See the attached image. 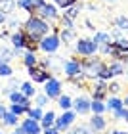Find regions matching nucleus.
<instances>
[{"label": "nucleus", "mask_w": 128, "mask_h": 134, "mask_svg": "<svg viewBox=\"0 0 128 134\" xmlns=\"http://www.w3.org/2000/svg\"><path fill=\"white\" fill-rule=\"evenodd\" d=\"M23 31H25L27 36H31V38L40 42L42 36H46L50 33V21H46V19H42L40 15L33 14V15H29L25 19V23H23Z\"/></svg>", "instance_id": "1"}, {"label": "nucleus", "mask_w": 128, "mask_h": 134, "mask_svg": "<svg viewBox=\"0 0 128 134\" xmlns=\"http://www.w3.org/2000/svg\"><path fill=\"white\" fill-rule=\"evenodd\" d=\"M80 65H82V73L86 75V79H97L100 73L107 67L101 59H97L94 56H88V58L80 59Z\"/></svg>", "instance_id": "2"}, {"label": "nucleus", "mask_w": 128, "mask_h": 134, "mask_svg": "<svg viewBox=\"0 0 128 134\" xmlns=\"http://www.w3.org/2000/svg\"><path fill=\"white\" fill-rule=\"evenodd\" d=\"M59 44H61V40H59V35H46L40 38V50L46 52V54H56Z\"/></svg>", "instance_id": "3"}, {"label": "nucleus", "mask_w": 128, "mask_h": 134, "mask_svg": "<svg viewBox=\"0 0 128 134\" xmlns=\"http://www.w3.org/2000/svg\"><path fill=\"white\" fill-rule=\"evenodd\" d=\"M44 84H46L44 86V94L50 100H57L59 96H61V81H57L56 77H50Z\"/></svg>", "instance_id": "4"}, {"label": "nucleus", "mask_w": 128, "mask_h": 134, "mask_svg": "<svg viewBox=\"0 0 128 134\" xmlns=\"http://www.w3.org/2000/svg\"><path fill=\"white\" fill-rule=\"evenodd\" d=\"M77 52L80 54V56H84V58L94 56L97 52V44L92 38H80V40H77Z\"/></svg>", "instance_id": "5"}, {"label": "nucleus", "mask_w": 128, "mask_h": 134, "mask_svg": "<svg viewBox=\"0 0 128 134\" xmlns=\"http://www.w3.org/2000/svg\"><path fill=\"white\" fill-rule=\"evenodd\" d=\"M75 119H77V111L65 109V111H63V115H61V117H57L54 125L57 126V130H59V132H65V130L69 129V126H71L73 123H75Z\"/></svg>", "instance_id": "6"}, {"label": "nucleus", "mask_w": 128, "mask_h": 134, "mask_svg": "<svg viewBox=\"0 0 128 134\" xmlns=\"http://www.w3.org/2000/svg\"><path fill=\"white\" fill-rule=\"evenodd\" d=\"M36 15H40L42 19H46V21H56V19H59V12H57V8L54 4H44L42 8H38L34 12Z\"/></svg>", "instance_id": "7"}, {"label": "nucleus", "mask_w": 128, "mask_h": 134, "mask_svg": "<svg viewBox=\"0 0 128 134\" xmlns=\"http://www.w3.org/2000/svg\"><path fill=\"white\" fill-rule=\"evenodd\" d=\"M29 77H31V81H34V82H46L48 79L52 77V71L44 69V67H40V65H34V67H29Z\"/></svg>", "instance_id": "8"}, {"label": "nucleus", "mask_w": 128, "mask_h": 134, "mask_svg": "<svg viewBox=\"0 0 128 134\" xmlns=\"http://www.w3.org/2000/svg\"><path fill=\"white\" fill-rule=\"evenodd\" d=\"M65 73V77L69 79L73 75H78V73H82V65H80V59L78 58H71V59H67V62H63V69Z\"/></svg>", "instance_id": "9"}, {"label": "nucleus", "mask_w": 128, "mask_h": 134, "mask_svg": "<svg viewBox=\"0 0 128 134\" xmlns=\"http://www.w3.org/2000/svg\"><path fill=\"white\" fill-rule=\"evenodd\" d=\"M21 130H23V134H40L42 126H40L38 121H34V119H25L21 123Z\"/></svg>", "instance_id": "10"}, {"label": "nucleus", "mask_w": 128, "mask_h": 134, "mask_svg": "<svg viewBox=\"0 0 128 134\" xmlns=\"http://www.w3.org/2000/svg\"><path fill=\"white\" fill-rule=\"evenodd\" d=\"M73 105H75V111L80 113V115H86L92 107V102H90L86 96H78L77 100H73Z\"/></svg>", "instance_id": "11"}, {"label": "nucleus", "mask_w": 128, "mask_h": 134, "mask_svg": "<svg viewBox=\"0 0 128 134\" xmlns=\"http://www.w3.org/2000/svg\"><path fill=\"white\" fill-rule=\"evenodd\" d=\"M107 92H109V86H107V82L100 79V81H97V82L94 84L92 96H94V100H100V102H103V100H105V96H107Z\"/></svg>", "instance_id": "12"}, {"label": "nucleus", "mask_w": 128, "mask_h": 134, "mask_svg": "<svg viewBox=\"0 0 128 134\" xmlns=\"http://www.w3.org/2000/svg\"><path fill=\"white\" fill-rule=\"evenodd\" d=\"M10 102H11V103H21V105L31 107V98H27L21 90H14V92H10Z\"/></svg>", "instance_id": "13"}, {"label": "nucleus", "mask_w": 128, "mask_h": 134, "mask_svg": "<svg viewBox=\"0 0 128 134\" xmlns=\"http://www.w3.org/2000/svg\"><path fill=\"white\" fill-rule=\"evenodd\" d=\"M80 10H82V0H80V2H75L73 6H69V8H65V10H63V15H67L69 19L75 21L77 17L80 15Z\"/></svg>", "instance_id": "14"}, {"label": "nucleus", "mask_w": 128, "mask_h": 134, "mask_svg": "<svg viewBox=\"0 0 128 134\" xmlns=\"http://www.w3.org/2000/svg\"><path fill=\"white\" fill-rule=\"evenodd\" d=\"M105 126H107L105 119H103L101 115H96L94 113V117L90 119V129H92L94 132H101V130H105Z\"/></svg>", "instance_id": "15"}, {"label": "nucleus", "mask_w": 128, "mask_h": 134, "mask_svg": "<svg viewBox=\"0 0 128 134\" xmlns=\"http://www.w3.org/2000/svg\"><path fill=\"white\" fill-rule=\"evenodd\" d=\"M59 40H61L63 44H71L73 40H77L75 29H59Z\"/></svg>", "instance_id": "16"}, {"label": "nucleus", "mask_w": 128, "mask_h": 134, "mask_svg": "<svg viewBox=\"0 0 128 134\" xmlns=\"http://www.w3.org/2000/svg\"><path fill=\"white\" fill-rule=\"evenodd\" d=\"M11 44H14V48H25V31L23 29L11 35Z\"/></svg>", "instance_id": "17"}, {"label": "nucleus", "mask_w": 128, "mask_h": 134, "mask_svg": "<svg viewBox=\"0 0 128 134\" xmlns=\"http://www.w3.org/2000/svg\"><path fill=\"white\" fill-rule=\"evenodd\" d=\"M0 10H2L6 15L14 14L17 10V0H0Z\"/></svg>", "instance_id": "18"}, {"label": "nucleus", "mask_w": 128, "mask_h": 134, "mask_svg": "<svg viewBox=\"0 0 128 134\" xmlns=\"http://www.w3.org/2000/svg\"><path fill=\"white\" fill-rule=\"evenodd\" d=\"M120 107H124V102L120 98H117V96H111V98L107 100L105 109H109V111H117V109H120Z\"/></svg>", "instance_id": "19"}, {"label": "nucleus", "mask_w": 128, "mask_h": 134, "mask_svg": "<svg viewBox=\"0 0 128 134\" xmlns=\"http://www.w3.org/2000/svg\"><path fill=\"white\" fill-rule=\"evenodd\" d=\"M56 119H57V115H56V113H54L52 109H50L48 113H44V115H42L40 126H42V129H46V126H52L54 123H56Z\"/></svg>", "instance_id": "20"}, {"label": "nucleus", "mask_w": 128, "mask_h": 134, "mask_svg": "<svg viewBox=\"0 0 128 134\" xmlns=\"http://www.w3.org/2000/svg\"><path fill=\"white\" fill-rule=\"evenodd\" d=\"M36 63H38V58H36V54L27 50V52H25V56H23V65H25L27 69H29V67H34Z\"/></svg>", "instance_id": "21"}, {"label": "nucleus", "mask_w": 128, "mask_h": 134, "mask_svg": "<svg viewBox=\"0 0 128 134\" xmlns=\"http://www.w3.org/2000/svg\"><path fill=\"white\" fill-rule=\"evenodd\" d=\"M21 86V82H19V79H14V77H10V81H8V86H6L2 90V94L4 96H10V92H14V90H19Z\"/></svg>", "instance_id": "22"}, {"label": "nucleus", "mask_w": 128, "mask_h": 134, "mask_svg": "<svg viewBox=\"0 0 128 134\" xmlns=\"http://www.w3.org/2000/svg\"><path fill=\"white\" fill-rule=\"evenodd\" d=\"M109 71L113 73V77L115 75H123V73L126 71V67H124V62H120V59H115V62L109 65Z\"/></svg>", "instance_id": "23"}, {"label": "nucleus", "mask_w": 128, "mask_h": 134, "mask_svg": "<svg viewBox=\"0 0 128 134\" xmlns=\"http://www.w3.org/2000/svg\"><path fill=\"white\" fill-rule=\"evenodd\" d=\"M17 123H19V117H17L15 113H11L10 109H8V113L4 115V119H2V125L4 126H15Z\"/></svg>", "instance_id": "24"}, {"label": "nucleus", "mask_w": 128, "mask_h": 134, "mask_svg": "<svg viewBox=\"0 0 128 134\" xmlns=\"http://www.w3.org/2000/svg\"><path fill=\"white\" fill-rule=\"evenodd\" d=\"M34 0H17V6L23 10V12H27L29 15H33L34 14Z\"/></svg>", "instance_id": "25"}, {"label": "nucleus", "mask_w": 128, "mask_h": 134, "mask_svg": "<svg viewBox=\"0 0 128 134\" xmlns=\"http://www.w3.org/2000/svg\"><path fill=\"white\" fill-rule=\"evenodd\" d=\"M19 90H21V92L27 96V98H33V96L36 94V88L33 86V82H29V81H27V82H21Z\"/></svg>", "instance_id": "26"}, {"label": "nucleus", "mask_w": 128, "mask_h": 134, "mask_svg": "<svg viewBox=\"0 0 128 134\" xmlns=\"http://www.w3.org/2000/svg\"><path fill=\"white\" fill-rule=\"evenodd\" d=\"M14 58H15L14 50H10V48H6V46H2V48H0V59H2L4 63H10Z\"/></svg>", "instance_id": "27"}, {"label": "nucleus", "mask_w": 128, "mask_h": 134, "mask_svg": "<svg viewBox=\"0 0 128 134\" xmlns=\"http://www.w3.org/2000/svg\"><path fill=\"white\" fill-rule=\"evenodd\" d=\"M57 105L61 107L63 111H65V109H71V105H73V100H71V96H67V94H61V96L57 98Z\"/></svg>", "instance_id": "28"}, {"label": "nucleus", "mask_w": 128, "mask_h": 134, "mask_svg": "<svg viewBox=\"0 0 128 134\" xmlns=\"http://www.w3.org/2000/svg\"><path fill=\"white\" fill-rule=\"evenodd\" d=\"M92 40L100 46V44H105V42H111V35H107V33H96Z\"/></svg>", "instance_id": "29"}, {"label": "nucleus", "mask_w": 128, "mask_h": 134, "mask_svg": "<svg viewBox=\"0 0 128 134\" xmlns=\"http://www.w3.org/2000/svg\"><path fill=\"white\" fill-rule=\"evenodd\" d=\"M27 115H29V119H34V121H38V123H40V121H42V115H44V113H42V109L40 107H31V109H29V111H27Z\"/></svg>", "instance_id": "30"}, {"label": "nucleus", "mask_w": 128, "mask_h": 134, "mask_svg": "<svg viewBox=\"0 0 128 134\" xmlns=\"http://www.w3.org/2000/svg\"><path fill=\"white\" fill-rule=\"evenodd\" d=\"M29 109H31V107L21 105V103H11V105H10V111H11V113H15L17 117H19V115H23V113H27Z\"/></svg>", "instance_id": "31"}, {"label": "nucleus", "mask_w": 128, "mask_h": 134, "mask_svg": "<svg viewBox=\"0 0 128 134\" xmlns=\"http://www.w3.org/2000/svg\"><path fill=\"white\" fill-rule=\"evenodd\" d=\"M0 77H6V79H10V77H14V69L10 67V63H0Z\"/></svg>", "instance_id": "32"}, {"label": "nucleus", "mask_w": 128, "mask_h": 134, "mask_svg": "<svg viewBox=\"0 0 128 134\" xmlns=\"http://www.w3.org/2000/svg\"><path fill=\"white\" fill-rule=\"evenodd\" d=\"M115 25H117L120 31H128V17L126 15H119L117 19H115Z\"/></svg>", "instance_id": "33"}, {"label": "nucleus", "mask_w": 128, "mask_h": 134, "mask_svg": "<svg viewBox=\"0 0 128 134\" xmlns=\"http://www.w3.org/2000/svg\"><path fill=\"white\" fill-rule=\"evenodd\" d=\"M59 29H75L73 19H69L67 15H61V17H59Z\"/></svg>", "instance_id": "34"}, {"label": "nucleus", "mask_w": 128, "mask_h": 134, "mask_svg": "<svg viewBox=\"0 0 128 134\" xmlns=\"http://www.w3.org/2000/svg\"><path fill=\"white\" fill-rule=\"evenodd\" d=\"M90 109H92L96 115H101L103 111H105V105H103L100 100H94V102H92V107H90Z\"/></svg>", "instance_id": "35"}, {"label": "nucleus", "mask_w": 128, "mask_h": 134, "mask_svg": "<svg viewBox=\"0 0 128 134\" xmlns=\"http://www.w3.org/2000/svg\"><path fill=\"white\" fill-rule=\"evenodd\" d=\"M34 102H36V107H44L46 103H50V98H48L46 94H38L34 98Z\"/></svg>", "instance_id": "36"}, {"label": "nucleus", "mask_w": 128, "mask_h": 134, "mask_svg": "<svg viewBox=\"0 0 128 134\" xmlns=\"http://www.w3.org/2000/svg\"><path fill=\"white\" fill-rule=\"evenodd\" d=\"M115 44L120 46L123 50H126V52H128V38H126V36H119V38L115 40Z\"/></svg>", "instance_id": "37"}, {"label": "nucleus", "mask_w": 128, "mask_h": 134, "mask_svg": "<svg viewBox=\"0 0 128 134\" xmlns=\"http://www.w3.org/2000/svg\"><path fill=\"white\" fill-rule=\"evenodd\" d=\"M113 113H115V117H117V119H124V121H128V109L120 107V109H117V111H113Z\"/></svg>", "instance_id": "38"}, {"label": "nucleus", "mask_w": 128, "mask_h": 134, "mask_svg": "<svg viewBox=\"0 0 128 134\" xmlns=\"http://www.w3.org/2000/svg\"><path fill=\"white\" fill-rule=\"evenodd\" d=\"M73 134H94L92 129H88V126H77L75 130H73Z\"/></svg>", "instance_id": "39"}, {"label": "nucleus", "mask_w": 128, "mask_h": 134, "mask_svg": "<svg viewBox=\"0 0 128 134\" xmlns=\"http://www.w3.org/2000/svg\"><path fill=\"white\" fill-rule=\"evenodd\" d=\"M42 132H44V134H61V132L57 130V126H56V125H52V126H46V129H42Z\"/></svg>", "instance_id": "40"}, {"label": "nucleus", "mask_w": 128, "mask_h": 134, "mask_svg": "<svg viewBox=\"0 0 128 134\" xmlns=\"http://www.w3.org/2000/svg\"><path fill=\"white\" fill-rule=\"evenodd\" d=\"M107 86H109V92H111V94H117L120 90V84L119 82H111V84H107Z\"/></svg>", "instance_id": "41"}, {"label": "nucleus", "mask_w": 128, "mask_h": 134, "mask_svg": "<svg viewBox=\"0 0 128 134\" xmlns=\"http://www.w3.org/2000/svg\"><path fill=\"white\" fill-rule=\"evenodd\" d=\"M6 113H8V107H6L4 103H0V121L4 119V115H6Z\"/></svg>", "instance_id": "42"}, {"label": "nucleus", "mask_w": 128, "mask_h": 134, "mask_svg": "<svg viewBox=\"0 0 128 134\" xmlns=\"http://www.w3.org/2000/svg\"><path fill=\"white\" fill-rule=\"evenodd\" d=\"M33 4H34V12H36V10H38V8H42V6H44V4H46V0H34V2H33Z\"/></svg>", "instance_id": "43"}, {"label": "nucleus", "mask_w": 128, "mask_h": 134, "mask_svg": "<svg viewBox=\"0 0 128 134\" xmlns=\"http://www.w3.org/2000/svg\"><path fill=\"white\" fill-rule=\"evenodd\" d=\"M6 19H8V15H6L2 10H0V25H4V23H6Z\"/></svg>", "instance_id": "44"}, {"label": "nucleus", "mask_w": 128, "mask_h": 134, "mask_svg": "<svg viewBox=\"0 0 128 134\" xmlns=\"http://www.w3.org/2000/svg\"><path fill=\"white\" fill-rule=\"evenodd\" d=\"M11 134H23V130H21V126H17V129H15L14 132H11Z\"/></svg>", "instance_id": "45"}, {"label": "nucleus", "mask_w": 128, "mask_h": 134, "mask_svg": "<svg viewBox=\"0 0 128 134\" xmlns=\"http://www.w3.org/2000/svg\"><path fill=\"white\" fill-rule=\"evenodd\" d=\"M54 2H56V4L59 6V8H63V2H65V0H54Z\"/></svg>", "instance_id": "46"}, {"label": "nucleus", "mask_w": 128, "mask_h": 134, "mask_svg": "<svg viewBox=\"0 0 128 134\" xmlns=\"http://www.w3.org/2000/svg\"><path fill=\"white\" fill-rule=\"evenodd\" d=\"M111 134H126V132H120V130H115V132H111Z\"/></svg>", "instance_id": "47"}, {"label": "nucleus", "mask_w": 128, "mask_h": 134, "mask_svg": "<svg viewBox=\"0 0 128 134\" xmlns=\"http://www.w3.org/2000/svg\"><path fill=\"white\" fill-rule=\"evenodd\" d=\"M123 102H124V105H128V94H126V98H124Z\"/></svg>", "instance_id": "48"}, {"label": "nucleus", "mask_w": 128, "mask_h": 134, "mask_svg": "<svg viewBox=\"0 0 128 134\" xmlns=\"http://www.w3.org/2000/svg\"><path fill=\"white\" fill-rule=\"evenodd\" d=\"M124 63L128 65V52H126V56H124Z\"/></svg>", "instance_id": "49"}, {"label": "nucleus", "mask_w": 128, "mask_h": 134, "mask_svg": "<svg viewBox=\"0 0 128 134\" xmlns=\"http://www.w3.org/2000/svg\"><path fill=\"white\" fill-rule=\"evenodd\" d=\"M105 2H117V0H105Z\"/></svg>", "instance_id": "50"}, {"label": "nucleus", "mask_w": 128, "mask_h": 134, "mask_svg": "<svg viewBox=\"0 0 128 134\" xmlns=\"http://www.w3.org/2000/svg\"><path fill=\"white\" fill-rule=\"evenodd\" d=\"M0 134H4V132H2V130H0Z\"/></svg>", "instance_id": "51"}, {"label": "nucleus", "mask_w": 128, "mask_h": 134, "mask_svg": "<svg viewBox=\"0 0 128 134\" xmlns=\"http://www.w3.org/2000/svg\"><path fill=\"white\" fill-rule=\"evenodd\" d=\"M0 63H2V59H0Z\"/></svg>", "instance_id": "52"}, {"label": "nucleus", "mask_w": 128, "mask_h": 134, "mask_svg": "<svg viewBox=\"0 0 128 134\" xmlns=\"http://www.w3.org/2000/svg\"><path fill=\"white\" fill-rule=\"evenodd\" d=\"M69 134H73V132H69Z\"/></svg>", "instance_id": "53"}]
</instances>
